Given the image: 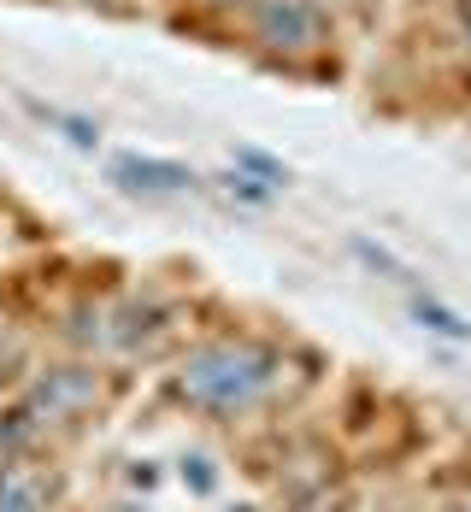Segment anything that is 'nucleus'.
I'll return each mask as SVG.
<instances>
[{"instance_id":"1","label":"nucleus","mask_w":471,"mask_h":512,"mask_svg":"<svg viewBox=\"0 0 471 512\" xmlns=\"http://www.w3.org/2000/svg\"><path fill=\"white\" fill-rule=\"evenodd\" d=\"M260 365L248 354H207L189 365V389L201 395V401H212V407H236V401H248L254 389H260Z\"/></svg>"},{"instance_id":"2","label":"nucleus","mask_w":471,"mask_h":512,"mask_svg":"<svg viewBox=\"0 0 471 512\" xmlns=\"http://www.w3.org/2000/svg\"><path fill=\"white\" fill-rule=\"evenodd\" d=\"M118 183L124 189H148V195H171V189H189L195 177L183 165H165V159H118Z\"/></svg>"},{"instance_id":"3","label":"nucleus","mask_w":471,"mask_h":512,"mask_svg":"<svg viewBox=\"0 0 471 512\" xmlns=\"http://www.w3.org/2000/svg\"><path fill=\"white\" fill-rule=\"evenodd\" d=\"M413 318H419L424 330L448 336V342H471V318H460L454 307H442L436 295H413Z\"/></svg>"},{"instance_id":"4","label":"nucleus","mask_w":471,"mask_h":512,"mask_svg":"<svg viewBox=\"0 0 471 512\" xmlns=\"http://www.w3.org/2000/svg\"><path fill=\"white\" fill-rule=\"evenodd\" d=\"M348 248H354V259H360V265H371V271H383V277H395V283H407V277H413V271H407L401 259L389 254V248H377V242H366V236H354Z\"/></svg>"},{"instance_id":"5","label":"nucleus","mask_w":471,"mask_h":512,"mask_svg":"<svg viewBox=\"0 0 471 512\" xmlns=\"http://www.w3.org/2000/svg\"><path fill=\"white\" fill-rule=\"evenodd\" d=\"M242 165H254L260 177H283V165H277V159H265V154H248V148H242Z\"/></svg>"}]
</instances>
